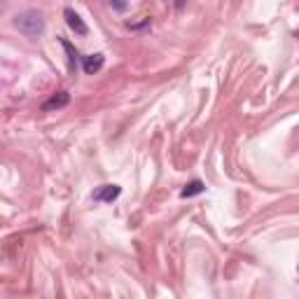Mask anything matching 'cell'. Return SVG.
I'll list each match as a JSON object with an SVG mask.
<instances>
[{
  "label": "cell",
  "instance_id": "obj_1",
  "mask_svg": "<svg viewBox=\"0 0 299 299\" xmlns=\"http://www.w3.org/2000/svg\"><path fill=\"white\" fill-rule=\"evenodd\" d=\"M14 26H17L19 31L24 33L28 37H37L40 33L45 31V19L40 12L35 10H28V12H21L17 19H14Z\"/></svg>",
  "mask_w": 299,
  "mask_h": 299
},
{
  "label": "cell",
  "instance_id": "obj_2",
  "mask_svg": "<svg viewBox=\"0 0 299 299\" xmlns=\"http://www.w3.org/2000/svg\"><path fill=\"white\" fill-rule=\"evenodd\" d=\"M68 101H70V94H68V92H59V94H54V96H52L47 103L42 105V110H47V112L61 110V108H66V105H68Z\"/></svg>",
  "mask_w": 299,
  "mask_h": 299
},
{
  "label": "cell",
  "instance_id": "obj_3",
  "mask_svg": "<svg viewBox=\"0 0 299 299\" xmlns=\"http://www.w3.org/2000/svg\"><path fill=\"white\" fill-rule=\"evenodd\" d=\"M63 14H66L68 26H70V28H73V31L77 33V35H87V24L82 21V19H79V14H77V12H73V10L68 7V10H66Z\"/></svg>",
  "mask_w": 299,
  "mask_h": 299
},
{
  "label": "cell",
  "instance_id": "obj_4",
  "mask_svg": "<svg viewBox=\"0 0 299 299\" xmlns=\"http://www.w3.org/2000/svg\"><path fill=\"white\" fill-rule=\"evenodd\" d=\"M101 68H103V54H92V56H87L84 59V70L89 75L98 73Z\"/></svg>",
  "mask_w": 299,
  "mask_h": 299
},
{
  "label": "cell",
  "instance_id": "obj_5",
  "mask_svg": "<svg viewBox=\"0 0 299 299\" xmlns=\"http://www.w3.org/2000/svg\"><path fill=\"white\" fill-rule=\"evenodd\" d=\"M117 196H119V187H117V185H108L103 192H98L96 199H101V201H112Z\"/></svg>",
  "mask_w": 299,
  "mask_h": 299
},
{
  "label": "cell",
  "instance_id": "obj_6",
  "mask_svg": "<svg viewBox=\"0 0 299 299\" xmlns=\"http://www.w3.org/2000/svg\"><path fill=\"white\" fill-rule=\"evenodd\" d=\"M61 47L66 49V54H68V63H70V68H75V63H77V52H75V47L68 40H61Z\"/></svg>",
  "mask_w": 299,
  "mask_h": 299
},
{
  "label": "cell",
  "instance_id": "obj_7",
  "mask_svg": "<svg viewBox=\"0 0 299 299\" xmlns=\"http://www.w3.org/2000/svg\"><path fill=\"white\" fill-rule=\"evenodd\" d=\"M203 192V185L201 183H189L187 187L183 189V192H180V194L185 196V199H187V196H194V194H201Z\"/></svg>",
  "mask_w": 299,
  "mask_h": 299
},
{
  "label": "cell",
  "instance_id": "obj_8",
  "mask_svg": "<svg viewBox=\"0 0 299 299\" xmlns=\"http://www.w3.org/2000/svg\"><path fill=\"white\" fill-rule=\"evenodd\" d=\"M147 24H150V19H145V17H143L141 21H134V24H129V28H131V31H138V28H145Z\"/></svg>",
  "mask_w": 299,
  "mask_h": 299
},
{
  "label": "cell",
  "instance_id": "obj_9",
  "mask_svg": "<svg viewBox=\"0 0 299 299\" xmlns=\"http://www.w3.org/2000/svg\"><path fill=\"white\" fill-rule=\"evenodd\" d=\"M112 7H115V10H124L126 5H124V3H112Z\"/></svg>",
  "mask_w": 299,
  "mask_h": 299
}]
</instances>
